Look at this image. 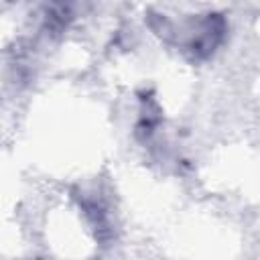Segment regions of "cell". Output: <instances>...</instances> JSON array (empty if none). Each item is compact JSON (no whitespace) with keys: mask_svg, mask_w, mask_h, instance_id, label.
<instances>
[{"mask_svg":"<svg viewBox=\"0 0 260 260\" xmlns=\"http://www.w3.org/2000/svg\"><path fill=\"white\" fill-rule=\"evenodd\" d=\"M146 22L156 37H160L167 45L177 47L191 63L211 59L228 37V20L219 12L191 14L179 24L169 20L165 14L148 12Z\"/></svg>","mask_w":260,"mask_h":260,"instance_id":"cell-1","label":"cell"},{"mask_svg":"<svg viewBox=\"0 0 260 260\" xmlns=\"http://www.w3.org/2000/svg\"><path fill=\"white\" fill-rule=\"evenodd\" d=\"M79 201V207L83 211V215L87 217L89 225L95 230V238L106 240L108 236H112V211L110 205L95 193H85L81 191L79 195H75Z\"/></svg>","mask_w":260,"mask_h":260,"instance_id":"cell-2","label":"cell"},{"mask_svg":"<svg viewBox=\"0 0 260 260\" xmlns=\"http://www.w3.org/2000/svg\"><path fill=\"white\" fill-rule=\"evenodd\" d=\"M160 122H162V112H160V106L156 104V100L150 95L140 98V116H138V122L134 128L136 138L142 142L150 140L156 134Z\"/></svg>","mask_w":260,"mask_h":260,"instance_id":"cell-3","label":"cell"}]
</instances>
